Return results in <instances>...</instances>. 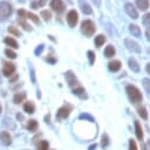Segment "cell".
Returning a JSON list of instances; mask_svg holds the SVG:
<instances>
[{
    "label": "cell",
    "instance_id": "47",
    "mask_svg": "<svg viewBox=\"0 0 150 150\" xmlns=\"http://www.w3.org/2000/svg\"><path fill=\"white\" fill-rule=\"evenodd\" d=\"M16 116H18V118H19V120H22V118H23V116H22L21 114H18Z\"/></svg>",
    "mask_w": 150,
    "mask_h": 150
},
{
    "label": "cell",
    "instance_id": "39",
    "mask_svg": "<svg viewBox=\"0 0 150 150\" xmlns=\"http://www.w3.org/2000/svg\"><path fill=\"white\" fill-rule=\"evenodd\" d=\"M46 2H47V0H39V1L36 2V5H38V7H42V6L46 5Z\"/></svg>",
    "mask_w": 150,
    "mask_h": 150
},
{
    "label": "cell",
    "instance_id": "11",
    "mask_svg": "<svg viewBox=\"0 0 150 150\" xmlns=\"http://www.w3.org/2000/svg\"><path fill=\"white\" fill-rule=\"evenodd\" d=\"M121 67H122V63H121L120 60H112V61H110L108 63V70L111 71V73L118 71L121 69Z\"/></svg>",
    "mask_w": 150,
    "mask_h": 150
},
{
    "label": "cell",
    "instance_id": "24",
    "mask_svg": "<svg viewBox=\"0 0 150 150\" xmlns=\"http://www.w3.org/2000/svg\"><path fill=\"white\" fill-rule=\"evenodd\" d=\"M5 43H6L7 46H9L11 48H18V47H19L18 42H16V41H15L13 38H9V36L5 39Z\"/></svg>",
    "mask_w": 150,
    "mask_h": 150
},
{
    "label": "cell",
    "instance_id": "26",
    "mask_svg": "<svg viewBox=\"0 0 150 150\" xmlns=\"http://www.w3.org/2000/svg\"><path fill=\"white\" fill-rule=\"evenodd\" d=\"M142 23H143L148 29H150V12L146 13V14H144V15L142 16Z\"/></svg>",
    "mask_w": 150,
    "mask_h": 150
},
{
    "label": "cell",
    "instance_id": "45",
    "mask_svg": "<svg viewBox=\"0 0 150 150\" xmlns=\"http://www.w3.org/2000/svg\"><path fill=\"white\" fill-rule=\"evenodd\" d=\"M145 70H146V73L150 75V62H149V63L145 66Z\"/></svg>",
    "mask_w": 150,
    "mask_h": 150
},
{
    "label": "cell",
    "instance_id": "10",
    "mask_svg": "<svg viewBox=\"0 0 150 150\" xmlns=\"http://www.w3.org/2000/svg\"><path fill=\"white\" fill-rule=\"evenodd\" d=\"M50 8L57 13H62L64 11V4L62 0H50Z\"/></svg>",
    "mask_w": 150,
    "mask_h": 150
},
{
    "label": "cell",
    "instance_id": "49",
    "mask_svg": "<svg viewBox=\"0 0 150 150\" xmlns=\"http://www.w3.org/2000/svg\"><path fill=\"white\" fill-rule=\"evenodd\" d=\"M68 1H69V2H71V1H73V0H68Z\"/></svg>",
    "mask_w": 150,
    "mask_h": 150
},
{
    "label": "cell",
    "instance_id": "36",
    "mask_svg": "<svg viewBox=\"0 0 150 150\" xmlns=\"http://www.w3.org/2000/svg\"><path fill=\"white\" fill-rule=\"evenodd\" d=\"M129 150H137V145L134 139H129Z\"/></svg>",
    "mask_w": 150,
    "mask_h": 150
},
{
    "label": "cell",
    "instance_id": "34",
    "mask_svg": "<svg viewBox=\"0 0 150 150\" xmlns=\"http://www.w3.org/2000/svg\"><path fill=\"white\" fill-rule=\"evenodd\" d=\"M5 54H6L7 57H9V59H15V57H16V54H15L12 49H9V48H7V49L5 50Z\"/></svg>",
    "mask_w": 150,
    "mask_h": 150
},
{
    "label": "cell",
    "instance_id": "21",
    "mask_svg": "<svg viewBox=\"0 0 150 150\" xmlns=\"http://www.w3.org/2000/svg\"><path fill=\"white\" fill-rule=\"evenodd\" d=\"M105 40H107L105 35H103V34H98L97 36H95V46H96L97 48H100V47L105 42Z\"/></svg>",
    "mask_w": 150,
    "mask_h": 150
},
{
    "label": "cell",
    "instance_id": "42",
    "mask_svg": "<svg viewBox=\"0 0 150 150\" xmlns=\"http://www.w3.org/2000/svg\"><path fill=\"white\" fill-rule=\"evenodd\" d=\"M16 79H18V75H16V74H13V75L11 76V79H9V82H11V83H13Z\"/></svg>",
    "mask_w": 150,
    "mask_h": 150
},
{
    "label": "cell",
    "instance_id": "31",
    "mask_svg": "<svg viewBox=\"0 0 150 150\" xmlns=\"http://www.w3.org/2000/svg\"><path fill=\"white\" fill-rule=\"evenodd\" d=\"M27 18H29L34 23H36V25H40V19H39V16L38 15H35V14H33V13H27V15H26Z\"/></svg>",
    "mask_w": 150,
    "mask_h": 150
},
{
    "label": "cell",
    "instance_id": "14",
    "mask_svg": "<svg viewBox=\"0 0 150 150\" xmlns=\"http://www.w3.org/2000/svg\"><path fill=\"white\" fill-rule=\"evenodd\" d=\"M0 142L5 145V146H8L11 143H12V137L11 135L7 132V131H2L0 134Z\"/></svg>",
    "mask_w": 150,
    "mask_h": 150
},
{
    "label": "cell",
    "instance_id": "7",
    "mask_svg": "<svg viewBox=\"0 0 150 150\" xmlns=\"http://www.w3.org/2000/svg\"><path fill=\"white\" fill-rule=\"evenodd\" d=\"M71 109H73V107H71L70 104H64V105H62V107L57 110V112H56V118H59V120L67 118V117L69 116Z\"/></svg>",
    "mask_w": 150,
    "mask_h": 150
},
{
    "label": "cell",
    "instance_id": "25",
    "mask_svg": "<svg viewBox=\"0 0 150 150\" xmlns=\"http://www.w3.org/2000/svg\"><path fill=\"white\" fill-rule=\"evenodd\" d=\"M27 129L29 131H32V132L36 131V129H38V122L35 120H29L28 121V124H27Z\"/></svg>",
    "mask_w": 150,
    "mask_h": 150
},
{
    "label": "cell",
    "instance_id": "35",
    "mask_svg": "<svg viewBox=\"0 0 150 150\" xmlns=\"http://www.w3.org/2000/svg\"><path fill=\"white\" fill-rule=\"evenodd\" d=\"M8 32L12 33V34L15 35V36H20V32H19L15 27H13V26H12V27H8Z\"/></svg>",
    "mask_w": 150,
    "mask_h": 150
},
{
    "label": "cell",
    "instance_id": "41",
    "mask_svg": "<svg viewBox=\"0 0 150 150\" xmlns=\"http://www.w3.org/2000/svg\"><path fill=\"white\" fill-rule=\"evenodd\" d=\"M143 150H150V139H148V141H146V143H145V145H144Z\"/></svg>",
    "mask_w": 150,
    "mask_h": 150
},
{
    "label": "cell",
    "instance_id": "1",
    "mask_svg": "<svg viewBox=\"0 0 150 150\" xmlns=\"http://www.w3.org/2000/svg\"><path fill=\"white\" fill-rule=\"evenodd\" d=\"M125 93H127L130 102L134 103V104H137V103L142 102V100H143V96H142L141 90L137 87L132 86V84H128L125 87Z\"/></svg>",
    "mask_w": 150,
    "mask_h": 150
},
{
    "label": "cell",
    "instance_id": "29",
    "mask_svg": "<svg viewBox=\"0 0 150 150\" xmlns=\"http://www.w3.org/2000/svg\"><path fill=\"white\" fill-rule=\"evenodd\" d=\"M142 84H143L144 89L146 90V93L150 94V79H149V77H144V79L142 80Z\"/></svg>",
    "mask_w": 150,
    "mask_h": 150
},
{
    "label": "cell",
    "instance_id": "8",
    "mask_svg": "<svg viewBox=\"0 0 150 150\" xmlns=\"http://www.w3.org/2000/svg\"><path fill=\"white\" fill-rule=\"evenodd\" d=\"M66 80H67V83H68V86H69L70 88H75V87L80 86L79 80L76 79V76L74 75V73H73L71 70H68V71L66 73Z\"/></svg>",
    "mask_w": 150,
    "mask_h": 150
},
{
    "label": "cell",
    "instance_id": "44",
    "mask_svg": "<svg viewBox=\"0 0 150 150\" xmlns=\"http://www.w3.org/2000/svg\"><path fill=\"white\" fill-rule=\"evenodd\" d=\"M145 36H146V40L150 41V29H146V32H145Z\"/></svg>",
    "mask_w": 150,
    "mask_h": 150
},
{
    "label": "cell",
    "instance_id": "38",
    "mask_svg": "<svg viewBox=\"0 0 150 150\" xmlns=\"http://www.w3.org/2000/svg\"><path fill=\"white\" fill-rule=\"evenodd\" d=\"M43 47H45V46L41 43V45H40V46H39V47L35 49V54H36V55H40V54H41V52L43 50Z\"/></svg>",
    "mask_w": 150,
    "mask_h": 150
},
{
    "label": "cell",
    "instance_id": "18",
    "mask_svg": "<svg viewBox=\"0 0 150 150\" xmlns=\"http://www.w3.org/2000/svg\"><path fill=\"white\" fill-rule=\"evenodd\" d=\"M135 134L139 141L143 139V129H142V125L139 124L138 121H135Z\"/></svg>",
    "mask_w": 150,
    "mask_h": 150
},
{
    "label": "cell",
    "instance_id": "5",
    "mask_svg": "<svg viewBox=\"0 0 150 150\" xmlns=\"http://www.w3.org/2000/svg\"><path fill=\"white\" fill-rule=\"evenodd\" d=\"M66 19H67L68 25H69L71 28H74V27L76 26L77 21H79V14H77V12H76L75 9H70V11L67 13Z\"/></svg>",
    "mask_w": 150,
    "mask_h": 150
},
{
    "label": "cell",
    "instance_id": "37",
    "mask_svg": "<svg viewBox=\"0 0 150 150\" xmlns=\"http://www.w3.org/2000/svg\"><path fill=\"white\" fill-rule=\"evenodd\" d=\"M80 118H88L90 122H95L94 118H93L90 115H88V114H82V115H80Z\"/></svg>",
    "mask_w": 150,
    "mask_h": 150
},
{
    "label": "cell",
    "instance_id": "16",
    "mask_svg": "<svg viewBox=\"0 0 150 150\" xmlns=\"http://www.w3.org/2000/svg\"><path fill=\"white\" fill-rule=\"evenodd\" d=\"M128 64H129V68L134 71V73H139V70H141V68H139V64H138V62L134 59V57H130L129 59V61H128Z\"/></svg>",
    "mask_w": 150,
    "mask_h": 150
},
{
    "label": "cell",
    "instance_id": "33",
    "mask_svg": "<svg viewBox=\"0 0 150 150\" xmlns=\"http://www.w3.org/2000/svg\"><path fill=\"white\" fill-rule=\"evenodd\" d=\"M87 56H88L89 63H90V64H94V62H95V53H94L93 50H88V52H87Z\"/></svg>",
    "mask_w": 150,
    "mask_h": 150
},
{
    "label": "cell",
    "instance_id": "19",
    "mask_svg": "<svg viewBox=\"0 0 150 150\" xmlns=\"http://www.w3.org/2000/svg\"><path fill=\"white\" fill-rule=\"evenodd\" d=\"M136 6L141 11H146L149 8V0H135Z\"/></svg>",
    "mask_w": 150,
    "mask_h": 150
},
{
    "label": "cell",
    "instance_id": "22",
    "mask_svg": "<svg viewBox=\"0 0 150 150\" xmlns=\"http://www.w3.org/2000/svg\"><path fill=\"white\" fill-rule=\"evenodd\" d=\"M23 110L27 114H33L35 111V105L33 104V102H26L23 105Z\"/></svg>",
    "mask_w": 150,
    "mask_h": 150
},
{
    "label": "cell",
    "instance_id": "28",
    "mask_svg": "<svg viewBox=\"0 0 150 150\" xmlns=\"http://www.w3.org/2000/svg\"><path fill=\"white\" fill-rule=\"evenodd\" d=\"M108 145H109V137H108L107 134H103V135H102V139H101V146L104 149V148H107Z\"/></svg>",
    "mask_w": 150,
    "mask_h": 150
},
{
    "label": "cell",
    "instance_id": "4",
    "mask_svg": "<svg viewBox=\"0 0 150 150\" xmlns=\"http://www.w3.org/2000/svg\"><path fill=\"white\" fill-rule=\"evenodd\" d=\"M124 45H125V48H127L129 52H131V53H137V54H139V53L142 52L141 46H139L136 41H134L132 39H130V38H125V39H124Z\"/></svg>",
    "mask_w": 150,
    "mask_h": 150
},
{
    "label": "cell",
    "instance_id": "17",
    "mask_svg": "<svg viewBox=\"0 0 150 150\" xmlns=\"http://www.w3.org/2000/svg\"><path fill=\"white\" fill-rule=\"evenodd\" d=\"M115 54H116V49H115V47H114L112 45H108V46L104 48V56H105V57L110 59V57H112Z\"/></svg>",
    "mask_w": 150,
    "mask_h": 150
},
{
    "label": "cell",
    "instance_id": "40",
    "mask_svg": "<svg viewBox=\"0 0 150 150\" xmlns=\"http://www.w3.org/2000/svg\"><path fill=\"white\" fill-rule=\"evenodd\" d=\"M91 1L96 7H101V5H102V0H91Z\"/></svg>",
    "mask_w": 150,
    "mask_h": 150
},
{
    "label": "cell",
    "instance_id": "3",
    "mask_svg": "<svg viewBox=\"0 0 150 150\" xmlns=\"http://www.w3.org/2000/svg\"><path fill=\"white\" fill-rule=\"evenodd\" d=\"M13 12V7L9 2L7 1H1L0 2V21H5L9 18V15Z\"/></svg>",
    "mask_w": 150,
    "mask_h": 150
},
{
    "label": "cell",
    "instance_id": "48",
    "mask_svg": "<svg viewBox=\"0 0 150 150\" xmlns=\"http://www.w3.org/2000/svg\"><path fill=\"white\" fill-rule=\"evenodd\" d=\"M0 114H1V105H0Z\"/></svg>",
    "mask_w": 150,
    "mask_h": 150
},
{
    "label": "cell",
    "instance_id": "43",
    "mask_svg": "<svg viewBox=\"0 0 150 150\" xmlns=\"http://www.w3.org/2000/svg\"><path fill=\"white\" fill-rule=\"evenodd\" d=\"M46 60H47L48 62H50V63H55V62H56V60H55L54 57H52V56H48Z\"/></svg>",
    "mask_w": 150,
    "mask_h": 150
},
{
    "label": "cell",
    "instance_id": "32",
    "mask_svg": "<svg viewBox=\"0 0 150 150\" xmlns=\"http://www.w3.org/2000/svg\"><path fill=\"white\" fill-rule=\"evenodd\" d=\"M19 23L23 27V29H26V30H32V27L26 22V18H22V19L19 18Z\"/></svg>",
    "mask_w": 150,
    "mask_h": 150
},
{
    "label": "cell",
    "instance_id": "30",
    "mask_svg": "<svg viewBox=\"0 0 150 150\" xmlns=\"http://www.w3.org/2000/svg\"><path fill=\"white\" fill-rule=\"evenodd\" d=\"M41 18L45 20V21H49L50 18H52V13L48 11V9H45L41 12Z\"/></svg>",
    "mask_w": 150,
    "mask_h": 150
},
{
    "label": "cell",
    "instance_id": "46",
    "mask_svg": "<svg viewBox=\"0 0 150 150\" xmlns=\"http://www.w3.org/2000/svg\"><path fill=\"white\" fill-rule=\"evenodd\" d=\"M95 149H96V144H93V145H90V146H89V149H88V150H95Z\"/></svg>",
    "mask_w": 150,
    "mask_h": 150
},
{
    "label": "cell",
    "instance_id": "27",
    "mask_svg": "<svg viewBox=\"0 0 150 150\" xmlns=\"http://www.w3.org/2000/svg\"><path fill=\"white\" fill-rule=\"evenodd\" d=\"M48 149H49V143L47 141H41L36 146V150H48Z\"/></svg>",
    "mask_w": 150,
    "mask_h": 150
},
{
    "label": "cell",
    "instance_id": "20",
    "mask_svg": "<svg viewBox=\"0 0 150 150\" xmlns=\"http://www.w3.org/2000/svg\"><path fill=\"white\" fill-rule=\"evenodd\" d=\"M25 97H26V94H25V93H22V91L15 93V95H14V97H13V102H14L15 104H20V103L25 100Z\"/></svg>",
    "mask_w": 150,
    "mask_h": 150
},
{
    "label": "cell",
    "instance_id": "12",
    "mask_svg": "<svg viewBox=\"0 0 150 150\" xmlns=\"http://www.w3.org/2000/svg\"><path fill=\"white\" fill-rule=\"evenodd\" d=\"M79 6H80V8H81V11H82L83 14H87V15L93 14V9H91L90 5H89L87 1H84V0H79Z\"/></svg>",
    "mask_w": 150,
    "mask_h": 150
},
{
    "label": "cell",
    "instance_id": "9",
    "mask_svg": "<svg viewBox=\"0 0 150 150\" xmlns=\"http://www.w3.org/2000/svg\"><path fill=\"white\" fill-rule=\"evenodd\" d=\"M14 71H15V66H14V63H12V62H5V63H4L2 73H4L5 76L11 77V76L14 74Z\"/></svg>",
    "mask_w": 150,
    "mask_h": 150
},
{
    "label": "cell",
    "instance_id": "23",
    "mask_svg": "<svg viewBox=\"0 0 150 150\" xmlns=\"http://www.w3.org/2000/svg\"><path fill=\"white\" fill-rule=\"evenodd\" d=\"M137 112H138V115H139L143 120H148V111H146L145 107H143V105L137 107Z\"/></svg>",
    "mask_w": 150,
    "mask_h": 150
},
{
    "label": "cell",
    "instance_id": "2",
    "mask_svg": "<svg viewBox=\"0 0 150 150\" xmlns=\"http://www.w3.org/2000/svg\"><path fill=\"white\" fill-rule=\"evenodd\" d=\"M95 30H96V26H95V23L91 20L87 19V20L82 21V23H81V32H82V34L84 36H87V38L93 36Z\"/></svg>",
    "mask_w": 150,
    "mask_h": 150
},
{
    "label": "cell",
    "instance_id": "15",
    "mask_svg": "<svg viewBox=\"0 0 150 150\" xmlns=\"http://www.w3.org/2000/svg\"><path fill=\"white\" fill-rule=\"evenodd\" d=\"M129 32H130V34H132V36H136V38H141V35H142L141 28L135 23L129 25Z\"/></svg>",
    "mask_w": 150,
    "mask_h": 150
},
{
    "label": "cell",
    "instance_id": "13",
    "mask_svg": "<svg viewBox=\"0 0 150 150\" xmlns=\"http://www.w3.org/2000/svg\"><path fill=\"white\" fill-rule=\"evenodd\" d=\"M73 93H74V95L79 96L82 100H86L88 97V95H87V93H86V90H84V88L82 86H77V87L73 88Z\"/></svg>",
    "mask_w": 150,
    "mask_h": 150
},
{
    "label": "cell",
    "instance_id": "6",
    "mask_svg": "<svg viewBox=\"0 0 150 150\" xmlns=\"http://www.w3.org/2000/svg\"><path fill=\"white\" fill-rule=\"evenodd\" d=\"M124 11H125V13H127L131 19H134V20L138 19V16H139L137 8H136L131 2H127V4L124 5Z\"/></svg>",
    "mask_w": 150,
    "mask_h": 150
}]
</instances>
